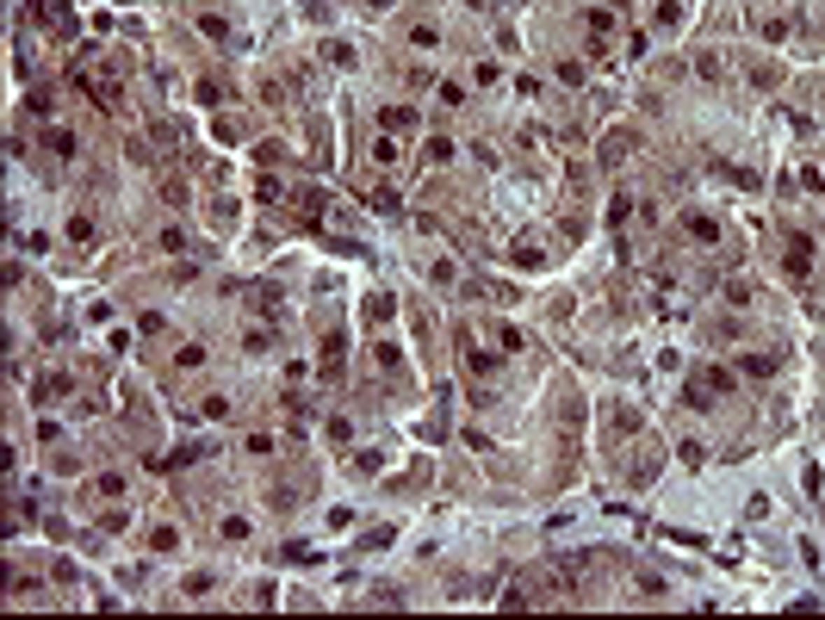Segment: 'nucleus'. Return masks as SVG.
<instances>
[{
    "label": "nucleus",
    "instance_id": "f03ea898",
    "mask_svg": "<svg viewBox=\"0 0 825 620\" xmlns=\"http://www.w3.org/2000/svg\"><path fill=\"white\" fill-rule=\"evenodd\" d=\"M367 6H372V13H385V6H391V0H367Z\"/></svg>",
    "mask_w": 825,
    "mask_h": 620
},
{
    "label": "nucleus",
    "instance_id": "f257e3e1",
    "mask_svg": "<svg viewBox=\"0 0 825 620\" xmlns=\"http://www.w3.org/2000/svg\"><path fill=\"white\" fill-rule=\"evenodd\" d=\"M788 261L807 267V261H813V242H807V236H794V242H788Z\"/></svg>",
    "mask_w": 825,
    "mask_h": 620
}]
</instances>
